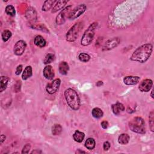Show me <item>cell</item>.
Listing matches in <instances>:
<instances>
[{
    "label": "cell",
    "instance_id": "obj_1",
    "mask_svg": "<svg viewBox=\"0 0 154 154\" xmlns=\"http://www.w3.org/2000/svg\"><path fill=\"white\" fill-rule=\"evenodd\" d=\"M153 46L150 43L144 44L137 48L130 57V60L133 62L144 63L146 62L152 55Z\"/></svg>",
    "mask_w": 154,
    "mask_h": 154
},
{
    "label": "cell",
    "instance_id": "obj_21",
    "mask_svg": "<svg viewBox=\"0 0 154 154\" xmlns=\"http://www.w3.org/2000/svg\"><path fill=\"white\" fill-rule=\"evenodd\" d=\"M130 137L128 134L123 133L121 134L118 137V142L121 144L125 145L127 144L129 141Z\"/></svg>",
    "mask_w": 154,
    "mask_h": 154
},
{
    "label": "cell",
    "instance_id": "obj_15",
    "mask_svg": "<svg viewBox=\"0 0 154 154\" xmlns=\"http://www.w3.org/2000/svg\"><path fill=\"white\" fill-rule=\"evenodd\" d=\"M112 109L113 113L115 115L118 116V115H119L122 112H123L125 110V107L122 103H121V102H117V103L112 105Z\"/></svg>",
    "mask_w": 154,
    "mask_h": 154
},
{
    "label": "cell",
    "instance_id": "obj_38",
    "mask_svg": "<svg viewBox=\"0 0 154 154\" xmlns=\"http://www.w3.org/2000/svg\"><path fill=\"white\" fill-rule=\"evenodd\" d=\"M76 153H86L85 151H83V150H81L80 149H78L77 151H76V152H75Z\"/></svg>",
    "mask_w": 154,
    "mask_h": 154
},
{
    "label": "cell",
    "instance_id": "obj_40",
    "mask_svg": "<svg viewBox=\"0 0 154 154\" xmlns=\"http://www.w3.org/2000/svg\"><path fill=\"white\" fill-rule=\"evenodd\" d=\"M153 89H152V92H151V97L153 99L154 97H153Z\"/></svg>",
    "mask_w": 154,
    "mask_h": 154
},
{
    "label": "cell",
    "instance_id": "obj_12",
    "mask_svg": "<svg viewBox=\"0 0 154 154\" xmlns=\"http://www.w3.org/2000/svg\"><path fill=\"white\" fill-rule=\"evenodd\" d=\"M25 17L30 22H34L37 19V12L34 8L29 7L25 12Z\"/></svg>",
    "mask_w": 154,
    "mask_h": 154
},
{
    "label": "cell",
    "instance_id": "obj_34",
    "mask_svg": "<svg viewBox=\"0 0 154 154\" xmlns=\"http://www.w3.org/2000/svg\"><path fill=\"white\" fill-rule=\"evenodd\" d=\"M22 69H23V67H22V65H19L18 66V67L16 68V71H15V74L16 75H19L22 72Z\"/></svg>",
    "mask_w": 154,
    "mask_h": 154
},
{
    "label": "cell",
    "instance_id": "obj_8",
    "mask_svg": "<svg viewBox=\"0 0 154 154\" xmlns=\"http://www.w3.org/2000/svg\"><path fill=\"white\" fill-rule=\"evenodd\" d=\"M120 42L121 40L119 37H113L104 43L103 47H102V51H107L113 49L117 47L120 44Z\"/></svg>",
    "mask_w": 154,
    "mask_h": 154
},
{
    "label": "cell",
    "instance_id": "obj_6",
    "mask_svg": "<svg viewBox=\"0 0 154 154\" xmlns=\"http://www.w3.org/2000/svg\"><path fill=\"white\" fill-rule=\"evenodd\" d=\"M87 6L84 4H81L75 7L68 15V18L71 20H74L82 15L86 10Z\"/></svg>",
    "mask_w": 154,
    "mask_h": 154
},
{
    "label": "cell",
    "instance_id": "obj_22",
    "mask_svg": "<svg viewBox=\"0 0 154 154\" xmlns=\"http://www.w3.org/2000/svg\"><path fill=\"white\" fill-rule=\"evenodd\" d=\"M85 137V134L84 132H81L78 130L76 131L75 133L73 135V138L74 140L78 143H81L83 140L84 139Z\"/></svg>",
    "mask_w": 154,
    "mask_h": 154
},
{
    "label": "cell",
    "instance_id": "obj_9",
    "mask_svg": "<svg viewBox=\"0 0 154 154\" xmlns=\"http://www.w3.org/2000/svg\"><path fill=\"white\" fill-rule=\"evenodd\" d=\"M72 8L71 6H69L66 7L63 10L61 11V12L57 16L56 19V23L57 25H60L63 24L66 21V17L67 15L70 13V10Z\"/></svg>",
    "mask_w": 154,
    "mask_h": 154
},
{
    "label": "cell",
    "instance_id": "obj_5",
    "mask_svg": "<svg viewBox=\"0 0 154 154\" xmlns=\"http://www.w3.org/2000/svg\"><path fill=\"white\" fill-rule=\"evenodd\" d=\"M83 28V22H78L75 23L67 32L66 35V40L70 42H75L77 39Z\"/></svg>",
    "mask_w": 154,
    "mask_h": 154
},
{
    "label": "cell",
    "instance_id": "obj_25",
    "mask_svg": "<svg viewBox=\"0 0 154 154\" xmlns=\"http://www.w3.org/2000/svg\"><path fill=\"white\" fill-rule=\"evenodd\" d=\"M9 80V78L7 77L2 76L1 77V82H0V83H1V86H0V92H3L4 90L6 89Z\"/></svg>",
    "mask_w": 154,
    "mask_h": 154
},
{
    "label": "cell",
    "instance_id": "obj_24",
    "mask_svg": "<svg viewBox=\"0 0 154 154\" xmlns=\"http://www.w3.org/2000/svg\"><path fill=\"white\" fill-rule=\"evenodd\" d=\"M92 115L95 119H100L103 116L104 113H103V111H102L100 109L96 107L92 110Z\"/></svg>",
    "mask_w": 154,
    "mask_h": 154
},
{
    "label": "cell",
    "instance_id": "obj_18",
    "mask_svg": "<svg viewBox=\"0 0 154 154\" xmlns=\"http://www.w3.org/2000/svg\"><path fill=\"white\" fill-rule=\"evenodd\" d=\"M34 44L40 48H43L45 47L46 45V42L45 39L42 36H37L34 40Z\"/></svg>",
    "mask_w": 154,
    "mask_h": 154
},
{
    "label": "cell",
    "instance_id": "obj_28",
    "mask_svg": "<svg viewBox=\"0 0 154 154\" xmlns=\"http://www.w3.org/2000/svg\"><path fill=\"white\" fill-rule=\"evenodd\" d=\"M5 11H6V13L10 16H15V15H16V11H15V7L12 6V5H9L7 6L6 7V9H5Z\"/></svg>",
    "mask_w": 154,
    "mask_h": 154
},
{
    "label": "cell",
    "instance_id": "obj_35",
    "mask_svg": "<svg viewBox=\"0 0 154 154\" xmlns=\"http://www.w3.org/2000/svg\"><path fill=\"white\" fill-rule=\"evenodd\" d=\"M100 125H101V126H102V128L106 129H107V128L109 127V122H108L107 121H102V122H101Z\"/></svg>",
    "mask_w": 154,
    "mask_h": 154
},
{
    "label": "cell",
    "instance_id": "obj_31",
    "mask_svg": "<svg viewBox=\"0 0 154 154\" xmlns=\"http://www.w3.org/2000/svg\"><path fill=\"white\" fill-rule=\"evenodd\" d=\"M149 125H150V129L152 132L154 131V113L153 111H152L150 114H149Z\"/></svg>",
    "mask_w": 154,
    "mask_h": 154
},
{
    "label": "cell",
    "instance_id": "obj_14",
    "mask_svg": "<svg viewBox=\"0 0 154 154\" xmlns=\"http://www.w3.org/2000/svg\"><path fill=\"white\" fill-rule=\"evenodd\" d=\"M139 81L140 77L138 76H126L123 78V83L127 86L135 85Z\"/></svg>",
    "mask_w": 154,
    "mask_h": 154
},
{
    "label": "cell",
    "instance_id": "obj_32",
    "mask_svg": "<svg viewBox=\"0 0 154 154\" xmlns=\"http://www.w3.org/2000/svg\"><path fill=\"white\" fill-rule=\"evenodd\" d=\"M30 149H31L30 144H27L24 146L22 150V153H28Z\"/></svg>",
    "mask_w": 154,
    "mask_h": 154
},
{
    "label": "cell",
    "instance_id": "obj_3",
    "mask_svg": "<svg viewBox=\"0 0 154 154\" xmlns=\"http://www.w3.org/2000/svg\"><path fill=\"white\" fill-rule=\"evenodd\" d=\"M130 130L134 132L144 134L146 133L144 121L140 117L133 118L128 123Z\"/></svg>",
    "mask_w": 154,
    "mask_h": 154
},
{
    "label": "cell",
    "instance_id": "obj_37",
    "mask_svg": "<svg viewBox=\"0 0 154 154\" xmlns=\"http://www.w3.org/2000/svg\"><path fill=\"white\" fill-rule=\"evenodd\" d=\"M42 151L39 150H34L31 152V153H41Z\"/></svg>",
    "mask_w": 154,
    "mask_h": 154
},
{
    "label": "cell",
    "instance_id": "obj_13",
    "mask_svg": "<svg viewBox=\"0 0 154 154\" xmlns=\"http://www.w3.org/2000/svg\"><path fill=\"white\" fill-rule=\"evenodd\" d=\"M43 74L44 77L46 79L49 80H53V78L55 76L54 69H53V67L50 65H48V66H45V68L43 69Z\"/></svg>",
    "mask_w": 154,
    "mask_h": 154
},
{
    "label": "cell",
    "instance_id": "obj_33",
    "mask_svg": "<svg viewBox=\"0 0 154 154\" xmlns=\"http://www.w3.org/2000/svg\"><path fill=\"white\" fill-rule=\"evenodd\" d=\"M110 146H111V144L109 141H105L103 144V149L106 151L109 150L110 148Z\"/></svg>",
    "mask_w": 154,
    "mask_h": 154
},
{
    "label": "cell",
    "instance_id": "obj_27",
    "mask_svg": "<svg viewBox=\"0 0 154 154\" xmlns=\"http://www.w3.org/2000/svg\"><path fill=\"white\" fill-rule=\"evenodd\" d=\"M78 59L81 62L87 63L90 60V56L87 53H81L78 56Z\"/></svg>",
    "mask_w": 154,
    "mask_h": 154
},
{
    "label": "cell",
    "instance_id": "obj_19",
    "mask_svg": "<svg viewBox=\"0 0 154 154\" xmlns=\"http://www.w3.org/2000/svg\"><path fill=\"white\" fill-rule=\"evenodd\" d=\"M56 2L57 1H55V0H48V1H45L42 8V11L47 12L51 8L53 7V5H54Z\"/></svg>",
    "mask_w": 154,
    "mask_h": 154
},
{
    "label": "cell",
    "instance_id": "obj_30",
    "mask_svg": "<svg viewBox=\"0 0 154 154\" xmlns=\"http://www.w3.org/2000/svg\"><path fill=\"white\" fill-rule=\"evenodd\" d=\"M54 59H55V56L54 54H48L43 60V63L45 65H48L49 63H52L54 60Z\"/></svg>",
    "mask_w": 154,
    "mask_h": 154
},
{
    "label": "cell",
    "instance_id": "obj_11",
    "mask_svg": "<svg viewBox=\"0 0 154 154\" xmlns=\"http://www.w3.org/2000/svg\"><path fill=\"white\" fill-rule=\"evenodd\" d=\"M152 80L150 79H145L140 83L138 86V89L141 92H148L152 88Z\"/></svg>",
    "mask_w": 154,
    "mask_h": 154
},
{
    "label": "cell",
    "instance_id": "obj_36",
    "mask_svg": "<svg viewBox=\"0 0 154 154\" xmlns=\"http://www.w3.org/2000/svg\"><path fill=\"white\" fill-rule=\"evenodd\" d=\"M6 135H4V134H2L1 135V137H0V141H1V144H2L5 140H6Z\"/></svg>",
    "mask_w": 154,
    "mask_h": 154
},
{
    "label": "cell",
    "instance_id": "obj_23",
    "mask_svg": "<svg viewBox=\"0 0 154 154\" xmlns=\"http://www.w3.org/2000/svg\"><path fill=\"white\" fill-rule=\"evenodd\" d=\"M96 146V141L93 138H88L85 142V147L89 150H93Z\"/></svg>",
    "mask_w": 154,
    "mask_h": 154
},
{
    "label": "cell",
    "instance_id": "obj_2",
    "mask_svg": "<svg viewBox=\"0 0 154 154\" xmlns=\"http://www.w3.org/2000/svg\"><path fill=\"white\" fill-rule=\"evenodd\" d=\"M65 97L68 105L74 110H78L81 106V101L77 92L69 88L65 92Z\"/></svg>",
    "mask_w": 154,
    "mask_h": 154
},
{
    "label": "cell",
    "instance_id": "obj_39",
    "mask_svg": "<svg viewBox=\"0 0 154 154\" xmlns=\"http://www.w3.org/2000/svg\"><path fill=\"white\" fill-rule=\"evenodd\" d=\"M102 84H103V83H102V81H99L97 82V83H96V86H98V87L100 86H101V85H102Z\"/></svg>",
    "mask_w": 154,
    "mask_h": 154
},
{
    "label": "cell",
    "instance_id": "obj_7",
    "mask_svg": "<svg viewBox=\"0 0 154 154\" xmlns=\"http://www.w3.org/2000/svg\"><path fill=\"white\" fill-rule=\"evenodd\" d=\"M60 84L61 80L59 78L55 79L52 82L47 84L46 86V90L48 93L50 94H53L59 90Z\"/></svg>",
    "mask_w": 154,
    "mask_h": 154
},
{
    "label": "cell",
    "instance_id": "obj_29",
    "mask_svg": "<svg viewBox=\"0 0 154 154\" xmlns=\"http://www.w3.org/2000/svg\"><path fill=\"white\" fill-rule=\"evenodd\" d=\"M12 32L8 30H4L2 33V34H1V36H2V39L4 42H7L8 41L10 38L12 37Z\"/></svg>",
    "mask_w": 154,
    "mask_h": 154
},
{
    "label": "cell",
    "instance_id": "obj_20",
    "mask_svg": "<svg viewBox=\"0 0 154 154\" xmlns=\"http://www.w3.org/2000/svg\"><path fill=\"white\" fill-rule=\"evenodd\" d=\"M33 75V70H32V68L30 66H27L22 75V79L23 80H27L28 78H30V77H31V76Z\"/></svg>",
    "mask_w": 154,
    "mask_h": 154
},
{
    "label": "cell",
    "instance_id": "obj_4",
    "mask_svg": "<svg viewBox=\"0 0 154 154\" xmlns=\"http://www.w3.org/2000/svg\"><path fill=\"white\" fill-rule=\"evenodd\" d=\"M98 24L97 22H93L88 27V28L85 31L83 35L82 39L81 40V45L84 46L89 45L93 40L95 31L97 27Z\"/></svg>",
    "mask_w": 154,
    "mask_h": 154
},
{
    "label": "cell",
    "instance_id": "obj_10",
    "mask_svg": "<svg viewBox=\"0 0 154 154\" xmlns=\"http://www.w3.org/2000/svg\"><path fill=\"white\" fill-rule=\"evenodd\" d=\"M26 47H27V43L25 41L22 40L18 41L14 46V48H13L14 54L18 56H22L25 52Z\"/></svg>",
    "mask_w": 154,
    "mask_h": 154
},
{
    "label": "cell",
    "instance_id": "obj_16",
    "mask_svg": "<svg viewBox=\"0 0 154 154\" xmlns=\"http://www.w3.org/2000/svg\"><path fill=\"white\" fill-rule=\"evenodd\" d=\"M68 1H64V0H61V1H58L56 2V4H54L53 7L52 8V11L51 12L54 13L58 12L59 10H62L68 3Z\"/></svg>",
    "mask_w": 154,
    "mask_h": 154
},
{
    "label": "cell",
    "instance_id": "obj_26",
    "mask_svg": "<svg viewBox=\"0 0 154 154\" xmlns=\"http://www.w3.org/2000/svg\"><path fill=\"white\" fill-rule=\"evenodd\" d=\"M63 128L60 124H55L52 127V134L54 135H59L62 132Z\"/></svg>",
    "mask_w": 154,
    "mask_h": 154
},
{
    "label": "cell",
    "instance_id": "obj_17",
    "mask_svg": "<svg viewBox=\"0 0 154 154\" xmlns=\"http://www.w3.org/2000/svg\"><path fill=\"white\" fill-rule=\"evenodd\" d=\"M59 72L60 74L63 75H66L68 73V71L69 70V66L67 62H62L59 64Z\"/></svg>",
    "mask_w": 154,
    "mask_h": 154
}]
</instances>
